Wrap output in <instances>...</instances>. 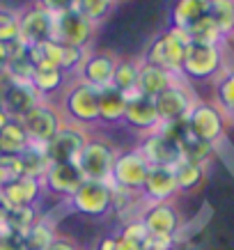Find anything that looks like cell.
<instances>
[{"instance_id":"1","label":"cell","mask_w":234,"mask_h":250,"mask_svg":"<svg viewBox=\"0 0 234 250\" xmlns=\"http://www.w3.org/2000/svg\"><path fill=\"white\" fill-rule=\"evenodd\" d=\"M97 99H99V90H94L92 85L83 83V81H71L62 92L60 113L64 117V122L83 126V129L97 124L99 122Z\"/></svg>"},{"instance_id":"2","label":"cell","mask_w":234,"mask_h":250,"mask_svg":"<svg viewBox=\"0 0 234 250\" xmlns=\"http://www.w3.org/2000/svg\"><path fill=\"white\" fill-rule=\"evenodd\" d=\"M189 37L184 30H177V28H168L161 35L151 39V44L147 46L145 51V60L147 64H154V67H161L179 76L181 71V62H184V55H186V48H189Z\"/></svg>"},{"instance_id":"3","label":"cell","mask_w":234,"mask_h":250,"mask_svg":"<svg viewBox=\"0 0 234 250\" xmlns=\"http://www.w3.org/2000/svg\"><path fill=\"white\" fill-rule=\"evenodd\" d=\"M117 156V149L104 138H87L85 147L81 149L76 166L87 182H108L110 184V172Z\"/></svg>"},{"instance_id":"4","label":"cell","mask_w":234,"mask_h":250,"mask_svg":"<svg viewBox=\"0 0 234 250\" xmlns=\"http://www.w3.org/2000/svg\"><path fill=\"white\" fill-rule=\"evenodd\" d=\"M115 188L108 182H87L85 179L78 190L69 197V209L83 213L87 218H104L113 211Z\"/></svg>"},{"instance_id":"5","label":"cell","mask_w":234,"mask_h":250,"mask_svg":"<svg viewBox=\"0 0 234 250\" xmlns=\"http://www.w3.org/2000/svg\"><path fill=\"white\" fill-rule=\"evenodd\" d=\"M149 172V163L143 159V154L138 149H127V152H117L113 163V172H110V186L115 190H124V193H138L143 188L145 179Z\"/></svg>"},{"instance_id":"6","label":"cell","mask_w":234,"mask_h":250,"mask_svg":"<svg viewBox=\"0 0 234 250\" xmlns=\"http://www.w3.org/2000/svg\"><path fill=\"white\" fill-rule=\"evenodd\" d=\"M223 74V51L220 46L189 44L179 76L189 81H209Z\"/></svg>"},{"instance_id":"7","label":"cell","mask_w":234,"mask_h":250,"mask_svg":"<svg viewBox=\"0 0 234 250\" xmlns=\"http://www.w3.org/2000/svg\"><path fill=\"white\" fill-rule=\"evenodd\" d=\"M19 122L23 124V129L28 133L30 145H42V147H44V145L60 131V126L64 124V117H62L60 108L53 106L51 101L42 99L37 106L32 108L30 113L23 115Z\"/></svg>"},{"instance_id":"8","label":"cell","mask_w":234,"mask_h":250,"mask_svg":"<svg viewBox=\"0 0 234 250\" xmlns=\"http://www.w3.org/2000/svg\"><path fill=\"white\" fill-rule=\"evenodd\" d=\"M189 131L191 136L207 145H216L225 133V113L213 104H204V101H195V106L191 108L189 117Z\"/></svg>"},{"instance_id":"9","label":"cell","mask_w":234,"mask_h":250,"mask_svg":"<svg viewBox=\"0 0 234 250\" xmlns=\"http://www.w3.org/2000/svg\"><path fill=\"white\" fill-rule=\"evenodd\" d=\"M138 220L145 225L147 234L156 239H172L181 232V213L172 202H159V205H145Z\"/></svg>"},{"instance_id":"10","label":"cell","mask_w":234,"mask_h":250,"mask_svg":"<svg viewBox=\"0 0 234 250\" xmlns=\"http://www.w3.org/2000/svg\"><path fill=\"white\" fill-rule=\"evenodd\" d=\"M53 21L55 14H51L39 2L19 12V42L28 48L44 42H53Z\"/></svg>"},{"instance_id":"11","label":"cell","mask_w":234,"mask_h":250,"mask_svg":"<svg viewBox=\"0 0 234 250\" xmlns=\"http://www.w3.org/2000/svg\"><path fill=\"white\" fill-rule=\"evenodd\" d=\"M87 138L90 136L85 133L83 126H76V124L64 122L60 126V131L44 145V152L51 163H76L81 149L87 143Z\"/></svg>"},{"instance_id":"12","label":"cell","mask_w":234,"mask_h":250,"mask_svg":"<svg viewBox=\"0 0 234 250\" xmlns=\"http://www.w3.org/2000/svg\"><path fill=\"white\" fill-rule=\"evenodd\" d=\"M94 37V25L87 19L74 9L55 14L53 21V42L62 46H78V48H87L90 39Z\"/></svg>"},{"instance_id":"13","label":"cell","mask_w":234,"mask_h":250,"mask_svg":"<svg viewBox=\"0 0 234 250\" xmlns=\"http://www.w3.org/2000/svg\"><path fill=\"white\" fill-rule=\"evenodd\" d=\"M193 106H195L193 92L181 83V81H177L172 87H168V90H163L161 94L154 97V108H156V115H159L161 124L186 120Z\"/></svg>"},{"instance_id":"14","label":"cell","mask_w":234,"mask_h":250,"mask_svg":"<svg viewBox=\"0 0 234 250\" xmlns=\"http://www.w3.org/2000/svg\"><path fill=\"white\" fill-rule=\"evenodd\" d=\"M179 193L174 167H149L147 179L140 188V200L145 205H159V202H172Z\"/></svg>"},{"instance_id":"15","label":"cell","mask_w":234,"mask_h":250,"mask_svg":"<svg viewBox=\"0 0 234 250\" xmlns=\"http://www.w3.org/2000/svg\"><path fill=\"white\" fill-rule=\"evenodd\" d=\"M136 149L143 154V159L149 163V167H174L181 161L179 147L170 143L168 138H163L159 131L145 133Z\"/></svg>"},{"instance_id":"16","label":"cell","mask_w":234,"mask_h":250,"mask_svg":"<svg viewBox=\"0 0 234 250\" xmlns=\"http://www.w3.org/2000/svg\"><path fill=\"white\" fill-rule=\"evenodd\" d=\"M117 55L113 53H87V58L83 60L81 69L76 71V81H83V83L92 85L94 90H101V87H108L110 81H113L115 67H117Z\"/></svg>"},{"instance_id":"17","label":"cell","mask_w":234,"mask_h":250,"mask_svg":"<svg viewBox=\"0 0 234 250\" xmlns=\"http://www.w3.org/2000/svg\"><path fill=\"white\" fill-rule=\"evenodd\" d=\"M83 182L85 179L76 163H51V167L42 177L44 190L55 193V195H60V197H67V200L78 190V186Z\"/></svg>"},{"instance_id":"18","label":"cell","mask_w":234,"mask_h":250,"mask_svg":"<svg viewBox=\"0 0 234 250\" xmlns=\"http://www.w3.org/2000/svg\"><path fill=\"white\" fill-rule=\"evenodd\" d=\"M44 186L39 179L30 177H16L12 182L2 184L0 188V202L5 209H14V207H35L42 200Z\"/></svg>"},{"instance_id":"19","label":"cell","mask_w":234,"mask_h":250,"mask_svg":"<svg viewBox=\"0 0 234 250\" xmlns=\"http://www.w3.org/2000/svg\"><path fill=\"white\" fill-rule=\"evenodd\" d=\"M124 124L128 129L140 131V133H151V131L159 129V115L154 108V99L145 97V94H133L127 99V110H124Z\"/></svg>"},{"instance_id":"20","label":"cell","mask_w":234,"mask_h":250,"mask_svg":"<svg viewBox=\"0 0 234 250\" xmlns=\"http://www.w3.org/2000/svg\"><path fill=\"white\" fill-rule=\"evenodd\" d=\"M42 97L37 94V90L30 83H23V81H14V85L9 87V92L2 99V106L7 110L9 120H21L25 113H30L32 108L37 106Z\"/></svg>"},{"instance_id":"21","label":"cell","mask_w":234,"mask_h":250,"mask_svg":"<svg viewBox=\"0 0 234 250\" xmlns=\"http://www.w3.org/2000/svg\"><path fill=\"white\" fill-rule=\"evenodd\" d=\"M179 78L166 71L161 67H154V64H147V62H140V69H138V92L145 94V97H156L163 90L172 87Z\"/></svg>"},{"instance_id":"22","label":"cell","mask_w":234,"mask_h":250,"mask_svg":"<svg viewBox=\"0 0 234 250\" xmlns=\"http://www.w3.org/2000/svg\"><path fill=\"white\" fill-rule=\"evenodd\" d=\"M97 110L101 124H120L124 120V110H127V97L120 90H115L113 85L101 87L97 99Z\"/></svg>"},{"instance_id":"23","label":"cell","mask_w":234,"mask_h":250,"mask_svg":"<svg viewBox=\"0 0 234 250\" xmlns=\"http://www.w3.org/2000/svg\"><path fill=\"white\" fill-rule=\"evenodd\" d=\"M30 85L37 90V94L42 99H48V97H53V94L64 92V87L69 85V78L60 69H35L30 78Z\"/></svg>"},{"instance_id":"24","label":"cell","mask_w":234,"mask_h":250,"mask_svg":"<svg viewBox=\"0 0 234 250\" xmlns=\"http://www.w3.org/2000/svg\"><path fill=\"white\" fill-rule=\"evenodd\" d=\"M207 12H209V5H204L200 0H177L170 9V28L186 30L191 23L202 19Z\"/></svg>"},{"instance_id":"25","label":"cell","mask_w":234,"mask_h":250,"mask_svg":"<svg viewBox=\"0 0 234 250\" xmlns=\"http://www.w3.org/2000/svg\"><path fill=\"white\" fill-rule=\"evenodd\" d=\"M37 209L35 207H14V209H2L0 211V228L2 232H14V234H25L37 220Z\"/></svg>"},{"instance_id":"26","label":"cell","mask_w":234,"mask_h":250,"mask_svg":"<svg viewBox=\"0 0 234 250\" xmlns=\"http://www.w3.org/2000/svg\"><path fill=\"white\" fill-rule=\"evenodd\" d=\"M184 32H186L191 44H202V46H220L223 39H225V35L218 30V25L213 23V19L209 14H204L202 19L191 23Z\"/></svg>"},{"instance_id":"27","label":"cell","mask_w":234,"mask_h":250,"mask_svg":"<svg viewBox=\"0 0 234 250\" xmlns=\"http://www.w3.org/2000/svg\"><path fill=\"white\" fill-rule=\"evenodd\" d=\"M28 147H30V140L19 120H9L0 129V154H21Z\"/></svg>"},{"instance_id":"28","label":"cell","mask_w":234,"mask_h":250,"mask_svg":"<svg viewBox=\"0 0 234 250\" xmlns=\"http://www.w3.org/2000/svg\"><path fill=\"white\" fill-rule=\"evenodd\" d=\"M138 69H140V62L136 60H117L110 85L115 90H120L127 99L138 94Z\"/></svg>"},{"instance_id":"29","label":"cell","mask_w":234,"mask_h":250,"mask_svg":"<svg viewBox=\"0 0 234 250\" xmlns=\"http://www.w3.org/2000/svg\"><path fill=\"white\" fill-rule=\"evenodd\" d=\"M21 156V166H23V177H30V179H39L46 174V170L51 167V161L46 156L44 147L42 145H30L25 152L19 154Z\"/></svg>"},{"instance_id":"30","label":"cell","mask_w":234,"mask_h":250,"mask_svg":"<svg viewBox=\"0 0 234 250\" xmlns=\"http://www.w3.org/2000/svg\"><path fill=\"white\" fill-rule=\"evenodd\" d=\"M55 225L46 218H37L32 223V228L23 234L25 241V250H46L51 246V241L55 239Z\"/></svg>"},{"instance_id":"31","label":"cell","mask_w":234,"mask_h":250,"mask_svg":"<svg viewBox=\"0 0 234 250\" xmlns=\"http://www.w3.org/2000/svg\"><path fill=\"white\" fill-rule=\"evenodd\" d=\"M113 7H115L113 0H76V12L83 19H87L94 28L106 21L110 12H113Z\"/></svg>"},{"instance_id":"32","label":"cell","mask_w":234,"mask_h":250,"mask_svg":"<svg viewBox=\"0 0 234 250\" xmlns=\"http://www.w3.org/2000/svg\"><path fill=\"white\" fill-rule=\"evenodd\" d=\"M174 177H177V186H179V190H193L202 184L204 166L189 163V161H179V163L174 166Z\"/></svg>"},{"instance_id":"33","label":"cell","mask_w":234,"mask_h":250,"mask_svg":"<svg viewBox=\"0 0 234 250\" xmlns=\"http://www.w3.org/2000/svg\"><path fill=\"white\" fill-rule=\"evenodd\" d=\"M179 154H181V161L207 166V161L212 159V154H213V147L207 143H200V140H195V138L191 136L179 145Z\"/></svg>"},{"instance_id":"34","label":"cell","mask_w":234,"mask_h":250,"mask_svg":"<svg viewBox=\"0 0 234 250\" xmlns=\"http://www.w3.org/2000/svg\"><path fill=\"white\" fill-rule=\"evenodd\" d=\"M207 14L213 19V23L218 25V30L225 37H230L232 19H234V0H213V2H209V12Z\"/></svg>"},{"instance_id":"35","label":"cell","mask_w":234,"mask_h":250,"mask_svg":"<svg viewBox=\"0 0 234 250\" xmlns=\"http://www.w3.org/2000/svg\"><path fill=\"white\" fill-rule=\"evenodd\" d=\"M216 101L223 113L234 110V69L223 71L216 81Z\"/></svg>"},{"instance_id":"36","label":"cell","mask_w":234,"mask_h":250,"mask_svg":"<svg viewBox=\"0 0 234 250\" xmlns=\"http://www.w3.org/2000/svg\"><path fill=\"white\" fill-rule=\"evenodd\" d=\"M117 234L124 239V241L131 246L133 250H143L145 241L149 239V234H147V229H145V225L140 223V220H127L124 225H122V229L117 232Z\"/></svg>"},{"instance_id":"37","label":"cell","mask_w":234,"mask_h":250,"mask_svg":"<svg viewBox=\"0 0 234 250\" xmlns=\"http://www.w3.org/2000/svg\"><path fill=\"white\" fill-rule=\"evenodd\" d=\"M19 39V12L0 7V44H12Z\"/></svg>"},{"instance_id":"38","label":"cell","mask_w":234,"mask_h":250,"mask_svg":"<svg viewBox=\"0 0 234 250\" xmlns=\"http://www.w3.org/2000/svg\"><path fill=\"white\" fill-rule=\"evenodd\" d=\"M87 48H78V46H62V62H60V69L64 71V74H76L78 69H81V64H83V60L87 58Z\"/></svg>"},{"instance_id":"39","label":"cell","mask_w":234,"mask_h":250,"mask_svg":"<svg viewBox=\"0 0 234 250\" xmlns=\"http://www.w3.org/2000/svg\"><path fill=\"white\" fill-rule=\"evenodd\" d=\"M163 138H168L170 143H174L179 147L186 138H191V131H189V122L186 120H177V122H166V124H159L156 129Z\"/></svg>"},{"instance_id":"40","label":"cell","mask_w":234,"mask_h":250,"mask_svg":"<svg viewBox=\"0 0 234 250\" xmlns=\"http://www.w3.org/2000/svg\"><path fill=\"white\" fill-rule=\"evenodd\" d=\"M16 177H23V166L19 154H0V182L7 184Z\"/></svg>"},{"instance_id":"41","label":"cell","mask_w":234,"mask_h":250,"mask_svg":"<svg viewBox=\"0 0 234 250\" xmlns=\"http://www.w3.org/2000/svg\"><path fill=\"white\" fill-rule=\"evenodd\" d=\"M42 7H46L51 14H60V12H67V9L76 7V0H37Z\"/></svg>"},{"instance_id":"42","label":"cell","mask_w":234,"mask_h":250,"mask_svg":"<svg viewBox=\"0 0 234 250\" xmlns=\"http://www.w3.org/2000/svg\"><path fill=\"white\" fill-rule=\"evenodd\" d=\"M46 250H81L78 243L71 239V236H64V234H55V239L51 241V246Z\"/></svg>"},{"instance_id":"43","label":"cell","mask_w":234,"mask_h":250,"mask_svg":"<svg viewBox=\"0 0 234 250\" xmlns=\"http://www.w3.org/2000/svg\"><path fill=\"white\" fill-rule=\"evenodd\" d=\"M177 241L172 239H156V236H149L147 241H145L143 250H174Z\"/></svg>"},{"instance_id":"44","label":"cell","mask_w":234,"mask_h":250,"mask_svg":"<svg viewBox=\"0 0 234 250\" xmlns=\"http://www.w3.org/2000/svg\"><path fill=\"white\" fill-rule=\"evenodd\" d=\"M12 85H14V78L9 76L7 71H2V74H0V104H2V99H5V94L9 92Z\"/></svg>"},{"instance_id":"45","label":"cell","mask_w":234,"mask_h":250,"mask_svg":"<svg viewBox=\"0 0 234 250\" xmlns=\"http://www.w3.org/2000/svg\"><path fill=\"white\" fill-rule=\"evenodd\" d=\"M115 241H117V234H108L104 239H99V243L92 250H115Z\"/></svg>"},{"instance_id":"46","label":"cell","mask_w":234,"mask_h":250,"mask_svg":"<svg viewBox=\"0 0 234 250\" xmlns=\"http://www.w3.org/2000/svg\"><path fill=\"white\" fill-rule=\"evenodd\" d=\"M7 64H9V48L7 44H0V74L7 71Z\"/></svg>"},{"instance_id":"47","label":"cell","mask_w":234,"mask_h":250,"mask_svg":"<svg viewBox=\"0 0 234 250\" xmlns=\"http://www.w3.org/2000/svg\"><path fill=\"white\" fill-rule=\"evenodd\" d=\"M115 250H133V248H131V246H128V243L124 241L120 234H117V241H115Z\"/></svg>"},{"instance_id":"48","label":"cell","mask_w":234,"mask_h":250,"mask_svg":"<svg viewBox=\"0 0 234 250\" xmlns=\"http://www.w3.org/2000/svg\"><path fill=\"white\" fill-rule=\"evenodd\" d=\"M7 122H9V115H7V110H5V106L0 104V129H2Z\"/></svg>"},{"instance_id":"49","label":"cell","mask_w":234,"mask_h":250,"mask_svg":"<svg viewBox=\"0 0 234 250\" xmlns=\"http://www.w3.org/2000/svg\"><path fill=\"white\" fill-rule=\"evenodd\" d=\"M174 250H197V248H195V246H191V243H186V246H179V248L174 246Z\"/></svg>"},{"instance_id":"50","label":"cell","mask_w":234,"mask_h":250,"mask_svg":"<svg viewBox=\"0 0 234 250\" xmlns=\"http://www.w3.org/2000/svg\"><path fill=\"white\" fill-rule=\"evenodd\" d=\"M227 117H230V122L234 124V110H230V113H227Z\"/></svg>"},{"instance_id":"51","label":"cell","mask_w":234,"mask_h":250,"mask_svg":"<svg viewBox=\"0 0 234 250\" xmlns=\"http://www.w3.org/2000/svg\"><path fill=\"white\" fill-rule=\"evenodd\" d=\"M200 2H204V5H209V2H213V0H200Z\"/></svg>"},{"instance_id":"52","label":"cell","mask_w":234,"mask_h":250,"mask_svg":"<svg viewBox=\"0 0 234 250\" xmlns=\"http://www.w3.org/2000/svg\"><path fill=\"white\" fill-rule=\"evenodd\" d=\"M230 35H232V37H234V19H232V32H230Z\"/></svg>"},{"instance_id":"53","label":"cell","mask_w":234,"mask_h":250,"mask_svg":"<svg viewBox=\"0 0 234 250\" xmlns=\"http://www.w3.org/2000/svg\"><path fill=\"white\" fill-rule=\"evenodd\" d=\"M0 243H2V228H0Z\"/></svg>"},{"instance_id":"54","label":"cell","mask_w":234,"mask_h":250,"mask_svg":"<svg viewBox=\"0 0 234 250\" xmlns=\"http://www.w3.org/2000/svg\"><path fill=\"white\" fill-rule=\"evenodd\" d=\"M2 209H5V207H2V202H0V211H2Z\"/></svg>"},{"instance_id":"55","label":"cell","mask_w":234,"mask_h":250,"mask_svg":"<svg viewBox=\"0 0 234 250\" xmlns=\"http://www.w3.org/2000/svg\"><path fill=\"white\" fill-rule=\"evenodd\" d=\"M0 188H2V182H0Z\"/></svg>"},{"instance_id":"56","label":"cell","mask_w":234,"mask_h":250,"mask_svg":"<svg viewBox=\"0 0 234 250\" xmlns=\"http://www.w3.org/2000/svg\"><path fill=\"white\" fill-rule=\"evenodd\" d=\"M113 2H120V0H113Z\"/></svg>"}]
</instances>
